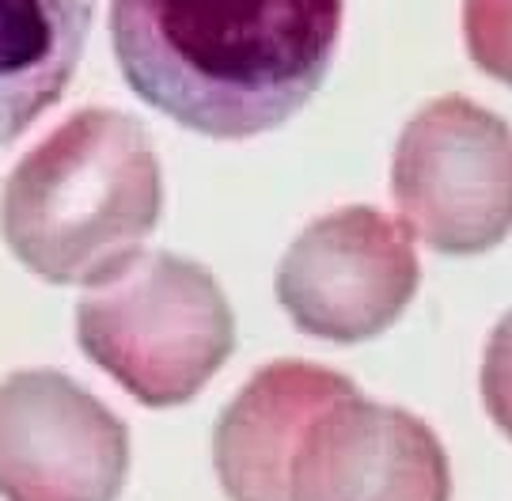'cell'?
<instances>
[{"instance_id": "10", "label": "cell", "mask_w": 512, "mask_h": 501, "mask_svg": "<svg viewBox=\"0 0 512 501\" xmlns=\"http://www.w3.org/2000/svg\"><path fill=\"white\" fill-rule=\"evenodd\" d=\"M463 42L482 73L512 88V0H463Z\"/></svg>"}, {"instance_id": "11", "label": "cell", "mask_w": 512, "mask_h": 501, "mask_svg": "<svg viewBox=\"0 0 512 501\" xmlns=\"http://www.w3.org/2000/svg\"><path fill=\"white\" fill-rule=\"evenodd\" d=\"M478 391H482V407L490 414V422L512 441V312L497 319L494 334L486 342Z\"/></svg>"}, {"instance_id": "2", "label": "cell", "mask_w": 512, "mask_h": 501, "mask_svg": "<svg viewBox=\"0 0 512 501\" xmlns=\"http://www.w3.org/2000/svg\"><path fill=\"white\" fill-rule=\"evenodd\" d=\"M164 175L145 122L88 107L27 152L0 194L8 251L50 285L92 289L145 251Z\"/></svg>"}, {"instance_id": "6", "label": "cell", "mask_w": 512, "mask_h": 501, "mask_svg": "<svg viewBox=\"0 0 512 501\" xmlns=\"http://www.w3.org/2000/svg\"><path fill=\"white\" fill-rule=\"evenodd\" d=\"M129 429L65 372L19 369L0 380V498L118 501Z\"/></svg>"}, {"instance_id": "7", "label": "cell", "mask_w": 512, "mask_h": 501, "mask_svg": "<svg viewBox=\"0 0 512 501\" xmlns=\"http://www.w3.org/2000/svg\"><path fill=\"white\" fill-rule=\"evenodd\" d=\"M289 501H452V467L429 422L349 391L304 429Z\"/></svg>"}, {"instance_id": "5", "label": "cell", "mask_w": 512, "mask_h": 501, "mask_svg": "<svg viewBox=\"0 0 512 501\" xmlns=\"http://www.w3.org/2000/svg\"><path fill=\"white\" fill-rule=\"evenodd\" d=\"M418 285L410 228L376 205H342L315 217L277 266V300L296 331L338 346L384 334Z\"/></svg>"}, {"instance_id": "8", "label": "cell", "mask_w": 512, "mask_h": 501, "mask_svg": "<svg viewBox=\"0 0 512 501\" xmlns=\"http://www.w3.org/2000/svg\"><path fill=\"white\" fill-rule=\"evenodd\" d=\"M357 384L315 361H270L236 391L213 429V467L228 501H289V467L311 418Z\"/></svg>"}, {"instance_id": "3", "label": "cell", "mask_w": 512, "mask_h": 501, "mask_svg": "<svg viewBox=\"0 0 512 501\" xmlns=\"http://www.w3.org/2000/svg\"><path fill=\"white\" fill-rule=\"evenodd\" d=\"M76 342L152 410L183 407L236 350V319L202 262L141 251L76 300Z\"/></svg>"}, {"instance_id": "4", "label": "cell", "mask_w": 512, "mask_h": 501, "mask_svg": "<svg viewBox=\"0 0 512 501\" xmlns=\"http://www.w3.org/2000/svg\"><path fill=\"white\" fill-rule=\"evenodd\" d=\"M391 194L425 247L494 251L512 236V126L467 95H440L399 133Z\"/></svg>"}, {"instance_id": "1", "label": "cell", "mask_w": 512, "mask_h": 501, "mask_svg": "<svg viewBox=\"0 0 512 501\" xmlns=\"http://www.w3.org/2000/svg\"><path fill=\"white\" fill-rule=\"evenodd\" d=\"M346 0H110V46L148 107L213 141L285 126L327 80Z\"/></svg>"}, {"instance_id": "9", "label": "cell", "mask_w": 512, "mask_h": 501, "mask_svg": "<svg viewBox=\"0 0 512 501\" xmlns=\"http://www.w3.org/2000/svg\"><path fill=\"white\" fill-rule=\"evenodd\" d=\"M92 12L95 0H0V149L65 95Z\"/></svg>"}]
</instances>
